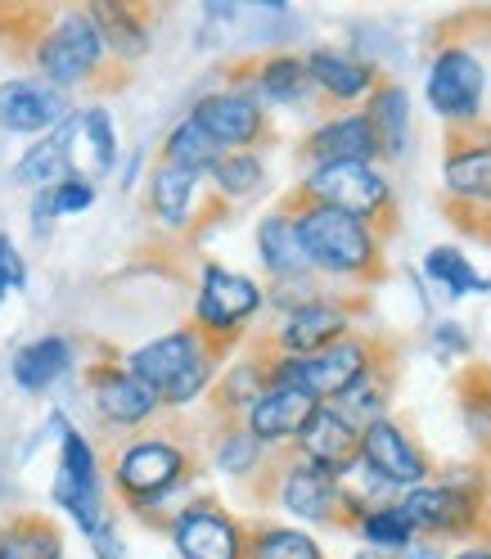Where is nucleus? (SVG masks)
Segmentation results:
<instances>
[{"instance_id": "f257e3e1", "label": "nucleus", "mask_w": 491, "mask_h": 559, "mask_svg": "<svg viewBox=\"0 0 491 559\" xmlns=\"http://www.w3.org/2000/svg\"><path fill=\"white\" fill-rule=\"evenodd\" d=\"M127 370L135 379H145L149 389L163 397V406L181 411L207 393V383L217 374V343L207 338L199 325L171 330L149 343H140L127 357Z\"/></svg>"}, {"instance_id": "f03ea898", "label": "nucleus", "mask_w": 491, "mask_h": 559, "mask_svg": "<svg viewBox=\"0 0 491 559\" xmlns=\"http://www.w3.org/2000/svg\"><path fill=\"white\" fill-rule=\"evenodd\" d=\"M294 217H298V230L307 243L311 271L334 275V280H361V275L379 271L383 243L370 222L338 213V207H325V203H307V199H298Z\"/></svg>"}, {"instance_id": "7ed1b4c3", "label": "nucleus", "mask_w": 491, "mask_h": 559, "mask_svg": "<svg viewBox=\"0 0 491 559\" xmlns=\"http://www.w3.org/2000/svg\"><path fill=\"white\" fill-rule=\"evenodd\" d=\"M374 366H379L374 347L347 334L315 357H271V383H294L315 402H343Z\"/></svg>"}, {"instance_id": "20e7f679", "label": "nucleus", "mask_w": 491, "mask_h": 559, "mask_svg": "<svg viewBox=\"0 0 491 559\" xmlns=\"http://www.w3.org/2000/svg\"><path fill=\"white\" fill-rule=\"evenodd\" d=\"M424 99L446 127L478 131L482 104H487V63H482V55L469 50V46H442L429 63Z\"/></svg>"}, {"instance_id": "39448f33", "label": "nucleus", "mask_w": 491, "mask_h": 559, "mask_svg": "<svg viewBox=\"0 0 491 559\" xmlns=\"http://www.w3.org/2000/svg\"><path fill=\"white\" fill-rule=\"evenodd\" d=\"M55 506L77 523L86 537H99L109 528V510H104V487H99V461L95 447L86 442L82 429H73L63 419L59 425V469H55V487H50Z\"/></svg>"}, {"instance_id": "423d86ee", "label": "nucleus", "mask_w": 491, "mask_h": 559, "mask_svg": "<svg viewBox=\"0 0 491 559\" xmlns=\"http://www.w3.org/2000/svg\"><path fill=\"white\" fill-rule=\"evenodd\" d=\"M104 55H109V50H104V37H99L95 19H91L86 10H82V14L68 10V14H59V19L41 32L37 50H32V63H37V78H41V82L68 91V86L91 82Z\"/></svg>"}, {"instance_id": "0eeeda50", "label": "nucleus", "mask_w": 491, "mask_h": 559, "mask_svg": "<svg viewBox=\"0 0 491 559\" xmlns=\"http://www.w3.org/2000/svg\"><path fill=\"white\" fill-rule=\"evenodd\" d=\"M298 199L338 207V213H352L374 226V217H383L393 203V181L374 163H321L307 171Z\"/></svg>"}, {"instance_id": "6e6552de", "label": "nucleus", "mask_w": 491, "mask_h": 559, "mask_svg": "<svg viewBox=\"0 0 491 559\" xmlns=\"http://www.w3.org/2000/svg\"><path fill=\"white\" fill-rule=\"evenodd\" d=\"M266 298L271 294L258 285V280L239 275L230 266L207 262L203 280H199V298H194V325L221 347V343H230L243 325L258 317V311L266 307Z\"/></svg>"}, {"instance_id": "1a4fd4ad", "label": "nucleus", "mask_w": 491, "mask_h": 559, "mask_svg": "<svg viewBox=\"0 0 491 559\" xmlns=\"http://www.w3.org/2000/svg\"><path fill=\"white\" fill-rule=\"evenodd\" d=\"M185 474H190L185 447L167 442V438H140V442L122 447V456H118V465H113L118 492H122L135 510H149V506L163 501L167 492H177Z\"/></svg>"}, {"instance_id": "9d476101", "label": "nucleus", "mask_w": 491, "mask_h": 559, "mask_svg": "<svg viewBox=\"0 0 491 559\" xmlns=\"http://www.w3.org/2000/svg\"><path fill=\"white\" fill-rule=\"evenodd\" d=\"M361 469L374 474L383 487H393V492H415V487H424L433 474L419 442L388 415L361 429Z\"/></svg>"}, {"instance_id": "9b49d317", "label": "nucleus", "mask_w": 491, "mask_h": 559, "mask_svg": "<svg viewBox=\"0 0 491 559\" xmlns=\"http://www.w3.org/2000/svg\"><path fill=\"white\" fill-rule=\"evenodd\" d=\"M275 501H279V510H289L302 523H343L352 514V497H347L343 478H334L330 469L311 465L302 456L279 469Z\"/></svg>"}, {"instance_id": "f8f14e48", "label": "nucleus", "mask_w": 491, "mask_h": 559, "mask_svg": "<svg viewBox=\"0 0 491 559\" xmlns=\"http://www.w3.org/2000/svg\"><path fill=\"white\" fill-rule=\"evenodd\" d=\"M402 510L415 523V533L465 537L482 519V492L469 483H424L402 497Z\"/></svg>"}, {"instance_id": "ddd939ff", "label": "nucleus", "mask_w": 491, "mask_h": 559, "mask_svg": "<svg viewBox=\"0 0 491 559\" xmlns=\"http://www.w3.org/2000/svg\"><path fill=\"white\" fill-rule=\"evenodd\" d=\"M77 109L68 104V91L41 82V78H10L0 82V131L10 135H50Z\"/></svg>"}, {"instance_id": "4468645a", "label": "nucleus", "mask_w": 491, "mask_h": 559, "mask_svg": "<svg viewBox=\"0 0 491 559\" xmlns=\"http://www.w3.org/2000/svg\"><path fill=\"white\" fill-rule=\"evenodd\" d=\"M190 118L217 140L226 154H239V150H253L258 140L266 135V109L253 91H213L194 99Z\"/></svg>"}, {"instance_id": "2eb2a0df", "label": "nucleus", "mask_w": 491, "mask_h": 559, "mask_svg": "<svg viewBox=\"0 0 491 559\" xmlns=\"http://www.w3.org/2000/svg\"><path fill=\"white\" fill-rule=\"evenodd\" d=\"M298 456L330 469L334 478H347L352 469H361V425L343 406L321 402L298 438Z\"/></svg>"}, {"instance_id": "dca6fc26", "label": "nucleus", "mask_w": 491, "mask_h": 559, "mask_svg": "<svg viewBox=\"0 0 491 559\" xmlns=\"http://www.w3.org/2000/svg\"><path fill=\"white\" fill-rule=\"evenodd\" d=\"M177 559H249V533L217 506H185L171 519Z\"/></svg>"}, {"instance_id": "f3484780", "label": "nucleus", "mask_w": 491, "mask_h": 559, "mask_svg": "<svg viewBox=\"0 0 491 559\" xmlns=\"http://www.w3.org/2000/svg\"><path fill=\"white\" fill-rule=\"evenodd\" d=\"M347 330H352V307L347 302H338V298L302 302L279 317L275 357H315V353H325V347H334L338 338H347Z\"/></svg>"}, {"instance_id": "a211bd4d", "label": "nucleus", "mask_w": 491, "mask_h": 559, "mask_svg": "<svg viewBox=\"0 0 491 559\" xmlns=\"http://www.w3.org/2000/svg\"><path fill=\"white\" fill-rule=\"evenodd\" d=\"M91 406L95 415L104 419V425L113 429H135L145 425V419H154L163 411V397L149 389L145 379H135L127 366H104L91 374Z\"/></svg>"}, {"instance_id": "6ab92c4d", "label": "nucleus", "mask_w": 491, "mask_h": 559, "mask_svg": "<svg viewBox=\"0 0 491 559\" xmlns=\"http://www.w3.org/2000/svg\"><path fill=\"white\" fill-rule=\"evenodd\" d=\"M442 190L460 207H491V135L465 131L442 158Z\"/></svg>"}, {"instance_id": "aec40b11", "label": "nucleus", "mask_w": 491, "mask_h": 559, "mask_svg": "<svg viewBox=\"0 0 491 559\" xmlns=\"http://www.w3.org/2000/svg\"><path fill=\"white\" fill-rule=\"evenodd\" d=\"M315 402L311 393L294 389V383H271V389L243 411V429H249L262 447H279V442H298L307 419L315 415Z\"/></svg>"}, {"instance_id": "412c9836", "label": "nucleus", "mask_w": 491, "mask_h": 559, "mask_svg": "<svg viewBox=\"0 0 491 559\" xmlns=\"http://www.w3.org/2000/svg\"><path fill=\"white\" fill-rule=\"evenodd\" d=\"M73 145H77V114L68 118L59 131H50V135H41V140H32V145L19 154V163L10 167V181L23 186V190H32V194L63 186V181L77 171V154H73Z\"/></svg>"}, {"instance_id": "4be33fe9", "label": "nucleus", "mask_w": 491, "mask_h": 559, "mask_svg": "<svg viewBox=\"0 0 491 559\" xmlns=\"http://www.w3.org/2000/svg\"><path fill=\"white\" fill-rule=\"evenodd\" d=\"M302 150H307L311 167H321V163H374V158H383L379 135H374L366 114H338V118L321 122L307 135Z\"/></svg>"}, {"instance_id": "5701e85b", "label": "nucleus", "mask_w": 491, "mask_h": 559, "mask_svg": "<svg viewBox=\"0 0 491 559\" xmlns=\"http://www.w3.org/2000/svg\"><path fill=\"white\" fill-rule=\"evenodd\" d=\"M307 73L315 82V91H325L330 99H370L379 91V73L374 63L361 59V55H347V50H334V46H321L307 55Z\"/></svg>"}, {"instance_id": "b1692460", "label": "nucleus", "mask_w": 491, "mask_h": 559, "mask_svg": "<svg viewBox=\"0 0 491 559\" xmlns=\"http://www.w3.org/2000/svg\"><path fill=\"white\" fill-rule=\"evenodd\" d=\"M258 258L266 266V275L275 280H302L311 275V258H307V243L298 230L294 213H271L258 222Z\"/></svg>"}, {"instance_id": "393cba45", "label": "nucleus", "mask_w": 491, "mask_h": 559, "mask_svg": "<svg viewBox=\"0 0 491 559\" xmlns=\"http://www.w3.org/2000/svg\"><path fill=\"white\" fill-rule=\"evenodd\" d=\"M73 343L63 334H41L32 338L27 347H19L14 361H10V374L23 393H50L63 374H73Z\"/></svg>"}, {"instance_id": "a878e982", "label": "nucleus", "mask_w": 491, "mask_h": 559, "mask_svg": "<svg viewBox=\"0 0 491 559\" xmlns=\"http://www.w3.org/2000/svg\"><path fill=\"white\" fill-rule=\"evenodd\" d=\"M199 194H203V177H199V171H185L177 163H158L149 171V207H154V217L167 230H185L194 222Z\"/></svg>"}, {"instance_id": "bb28decb", "label": "nucleus", "mask_w": 491, "mask_h": 559, "mask_svg": "<svg viewBox=\"0 0 491 559\" xmlns=\"http://www.w3.org/2000/svg\"><path fill=\"white\" fill-rule=\"evenodd\" d=\"M366 118L379 135L383 158H406L410 150V95L397 82H379V91L366 99Z\"/></svg>"}, {"instance_id": "cd10ccee", "label": "nucleus", "mask_w": 491, "mask_h": 559, "mask_svg": "<svg viewBox=\"0 0 491 559\" xmlns=\"http://www.w3.org/2000/svg\"><path fill=\"white\" fill-rule=\"evenodd\" d=\"M99 27V37H104V50H109L113 59H145L149 55V27L145 19H140L131 5H118V0H95V5L86 10Z\"/></svg>"}, {"instance_id": "c85d7f7f", "label": "nucleus", "mask_w": 491, "mask_h": 559, "mask_svg": "<svg viewBox=\"0 0 491 559\" xmlns=\"http://www.w3.org/2000/svg\"><path fill=\"white\" fill-rule=\"evenodd\" d=\"M311 73H307V59L298 55H271L258 63L253 73V95H262L266 104H302L311 95Z\"/></svg>"}, {"instance_id": "c756f323", "label": "nucleus", "mask_w": 491, "mask_h": 559, "mask_svg": "<svg viewBox=\"0 0 491 559\" xmlns=\"http://www.w3.org/2000/svg\"><path fill=\"white\" fill-rule=\"evenodd\" d=\"M424 275L446 294V298H474V294H491V280L482 271H474V262L451 249V243H438V249L424 253Z\"/></svg>"}, {"instance_id": "7c9ffc66", "label": "nucleus", "mask_w": 491, "mask_h": 559, "mask_svg": "<svg viewBox=\"0 0 491 559\" xmlns=\"http://www.w3.org/2000/svg\"><path fill=\"white\" fill-rule=\"evenodd\" d=\"M221 158H226V150L194 118H181L177 127L167 131V140H163V163H177L185 171H199V177H207V171H213Z\"/></svg>"}, {"instance_id": "2f4dec72", "label": "nucleus", "mask_w": 491, "mask_h": 559, "mask_svg": "<svg viewBox=\"0 0 491 559\" xmlns=\"http://www.w3.org/2000/svg\"><path fill=\"white\" fill-rule=\"evenodd\" d=\"M357 533H361L366 550H379V555H406V550H415V523L406 519L402 501H393V506H370V510L357 519Z\"/></svg>"}, {"instance_id": "473e14b6", "label": "nucleus", "mask_w": 491, "mask_h": 559, "mask_svg": "<svg viewBox=\"0 0 491 559\" xmlns=\"http://www.w3.org/2000/svg\"><path fill=\"white\" fill-rule=\"evenodd\" d=\"M77 145L91 150V181L109 177L118 167V127H113L109 109H99V104L77 109Z\"/></svg>"}, {"instance_id": "72a5a7b5", "label": "nucleus", "mask_w": 491, "mask_h": 559, "mask_svg": "<svg viewBox=\"0 0 491 559\" xmlns=\"http://www.w3.org/2000/svg\"><path fill=\"white\" fill-rule=\"evenodd\" d=\"M0 559H63V542L46 519H14L0 528Z\"/></svg>"}, {"instance_id": "f704fd0d", "label": "nucleus", "mask_w": 491, "mask_h": 559, "mask_svg": "<svg viewBox=\"0 0 491 559\" xmlns=\"http://www.w3.org/2000/svg\"><path fill=\"white\" fill-rule=\"evenodd\" d=\"M207 181H213V190L221 199H230V203L253 199L266 186V163L253 150H239V154H226L213 171H207Z\"/></svg>"}, {"instance_id": "c9c22d12", "label": "nucleus", "mask_w": 491, "mask_h": 559, "mask_svg": "<svg viewBox=\"0 0 491 559\" xmlns=\"http://www.w3.org/2000/svg\"><path fill=\"white\" fill-rule=\"evenodd\" d=\"M249 559H325L321 542L289 523H266L249 537Z\"/></svg>"}, {"instance_id": "e433bc0d", "label": "nucleus", "mask_w": 491, "mask_h": 559, "mask_svg": "<svg viewBox=\"0 0 491 559\" xmlns=\"http://www.w3.org/2000/svg\"><path fill=\"white\" fill-rule=\"evenodd\" d=\"M262 456H266V447L249 433V429H226L221 438H217V469L221 474H230V478H249V474H258V465H262Z\"/></svg>"}, {"instance_id": "4c0bfd02", "label": "nucleus", "mask_w": 491, "mask_h": 559, "mask_svg": "<svg viewBox=\"0 0 491 559\" xmlns=\"http://www.w3.org/2000/svg\"><path fill=\"white\" fill-rule=\"evenodd\" d=\"M55 203H59V217H73V213H86L95 203V181L91 171H73L63 186H55Z\"/></svg>"}, {"instance_id": "58836bf2", "label": "nucleus", "mask_w": 491, "mask_h": 559, "mask_svg": "<svg viewBox=\"0 0 491 559\" xmlns=\"http://www.w3.org/2000/svg\"><path fill=\"white\" fill-rule=\"evenodd\" d=\"M27 285V266H23V253H19V243L14 235L0 230V302H5L10 294H19Z\"/></svg>"}, {"instance_id": "ea45409f", "label": "nucleus", "mask_w": 491, "mask_h": 559, "mask_svg": "<svg viewBox=\"0 0 491 559\" xmlns=\"http://www.w3.org/2000/svg\"><path fill=\"white\" fill-rule=\"evenodd\" d=\"M27 217H32V235L46 239L59 222V203H55V190H37L32 194V207H27Z\"/></svg>"}, {"instance_id": "a19ab883", "label": "nucleus", "mask_w": 491, "mask_h": 559, "mask_svg": "<svg viewBox=\"0 0 491 559\" xmlns=\"http://www.w3.org/2000/svg\"><path fill=\"white\" fill-rule=\"evenodd\" d=\"M433 353H438V357H465V353H469V334H465V325L438 321V325H433Z\"/></svg>"}, {"instance_id": "79ce46f5", "label": "nucleus", "mask_w": 491, "mask_h": 559, "mask_svg": "<svg viewBox=\"0 0 491 559\" xmlns=\"http://www.w3.org/2000/svg\"><path fill=\"white\" fill-rule=\"evenodd\" d=\"M91 546H95V559H127V550H122L113 528H104L99 537H91Z\"/></svg>"}, {"instance_id": "37998d69", "label": "nucleus", "mask_w": 491, "mask_h": 559, "mask_svg": "<svg viewBox=\"0 0 491 559\" xmlns=\"http://www.w3.org/2000/svg\"><path fill=\"white\" fill-rule=\"evenodd\" d=\"M451 559H491V546H469L460 555H451Z\"/></svg>"}, {"instance_id": "c03bdc74", "label": "nucleus", "mask_w": 491, "mask_h": 559, "mask_svg": "<svg viewBox=\"0 0 491 559\" xmlns=\"http://www.w3.org/2000/svg\"><path fill=\"white\" fill-rule=\"evenodd\" d=\"M135 171H140V154H131V163H127V171H122V181H127V190L135 186Z\"/></svg>"}]
</instances>
